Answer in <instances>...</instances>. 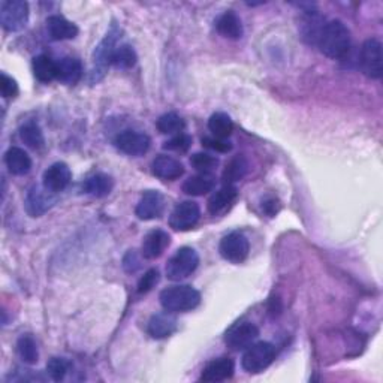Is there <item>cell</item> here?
<instances>
[{"label": "cell", "instance_id": "cell-1", "mask_svg": "<svg viewBox=\"0 0 383 383\" xmlns=\"http://www.w3.org/2000/svg\"><path fill=\"white\" fill-rule=\"evenodd\" d=\"M317 47L329 59L338 60L346 57L350 50V32L347 26L340 20L328 22L320 32Z\"/></svg>", "mask_w": 383, "mask_h": 383}, {"label": "cell", "instance_id": "cell-2", "mask_svg": "<svg viewBox=\"0 0 383 383\" xmlns=\"http://www.w3.org/2000/svg\"><path fill=\"white\" fill-rule=\"evenodd\" d=\"M160 304L170 313H186L201 303V294L189 285H175L160 292Z\"/></svg>", "mask_w": 383, "mask_h": 383}, {"label": "cell", "instance_id": "cell-3", "mask_svg": "<svg viewBox=\"0 0 383 383\" xmlns=\"http://www.w3.org/2000/svg\"><path fill=\"white\" fill-rule=\"evenodd\" d=\"M121 30L112 24L107 36L100 40V44L96 47L93 53V70H91V82H98L105 75L107 68L111 65V57L114 51L119 47V40Z\"/></svg>", "mask_w": 383, "mask_h": 383}, {"label": "cell", "instance_id": "cell-4", "mask_svg": "<svg viewBox=\"0 0 383 383\" xmlns=\"http://www.w3.org/2000/svg\"><path fill=\"white\" fill-rule=\"evenodd\" d=\"M200 265V256L192 247H181L167 264V277L172 282H180L195 273Z\"/></svg>", "mask_w": 383, "mask_h": 383}, {"label": "cell", "instance_id": "cell-5", "mask_svg": "<svg viewBox=\"0 0 383 383\" xmlns=\"http://www.w3.org/2000/svg\"><path fill=\"white\" fill-rule=\"evenodd\" d=\"M276 359V347L268 341H260L248 346L244 352L241 366L247 373H261L270 367Z\"/></svg>", "mask_w": 383, "mask_h": 383}, {"label": "cell", "instance_id": "cell-6", "mask_svg": "<svg viewBox=\"0 0 383 383\" xmlns=\"http://www.w3.org/2000/svg\"><path fill=\"white\" fill-rule=\"evenodd\" d=\"M29 5L23 0H5L0 5V23L6 32H20L29 23Z\"/></svg>", "mask_w": 383, "mask_h": 383}, {"label": "cell", "instance_id": "cell-7", "mask_svg": "<svg viewBox=\"0 0 383 383\" xmlns=\"http://www.w3.org/2000/svg\"><path fill=\"white\" fill-rule=\"evenodd\" d=\"M359 68L364 75L373 80L382 78L383 74V57H382V44L376 38L367 39L361 47L359 53Z\"/></svg>", "mask_w": 383, "mask_h": 383}, {"label": "cell", "instance_id": "cell-8", "mask_svg": "<svg viewBox=\"0 0 383 383\" xmlns=\"http://www.w3.org/2000/svg\"><path fill=\"white\" fill-rule=\"evenodd\" d=\"M248 252H250V244H248L247 236L243 232H231L222 238L219 246V253L225 261L232 264H241L247 260Z\"/></svg>", "mask_w": 383, "mask_h": 383}, {"label": "cell", "instance_id": "cell-9", "mask_svg": "<svg viewBox=\"0 0 383 383\" xmlns=\"http://www.w3.org/2000/svg\"><path fill=\"white\" fill-rule=\"evenodd\" d=\"M114 144H116V147L121 153L128 154V156L138 158L149 151L151 140L144 132L123 130L116 137V140H114Z\"/></svg>", "mask_w": 383, "mask_h": 383}, {"label": "cell", "instance_id": "cell-10", "mask_svg": "<svg viewBox=\"0 0 383 383\" xmlns=\"http://www.w3.org/2000/svg\"><path fill=\"white\" fill-rule=\"evenodd\" d=\"M201 217L200 205L193 201H184L179 205H175L170 216V226L174 231H189L196 226Z\"/></svg>", "mask_w": 383, "mask_h": 383}, {"label": "cell", "instance_id": "cell-11", "mask_svg": "<svg viewBox=\"0 0 383 383\" xmlns=\"http://www.w3.org/2000/svg\"><path fill=\"white\" fill-rule=\"evenodd\" d=\"M260 329L252 322H236L225 334V343L232 350H243L255 343Z\"/></svg>", "mask_w": 383, "mask_h": 383}, {"label": "cell", "instance_id": "cell-12", "mask_svg": "<svg viewBox=\"0 0 383 383\" xmlns=\"http://www.w3.org/2000/svg\"><path fill=\"white\" fill-rule=\"evenodd\" d=\"M165 210V200L160 192L158 190H147L141 196V200L137 204L135 214L141 220H153L159 219Z\"/></svg>", "mask_w": 383, "mask_h": 383}, {"label": "cell", "instance_id": "cell-13", "mask_svg": "<svg viewBox=\"0 0 383 383\" xmlns=\"http://www.w3.org/2000/svg\"><path fill=\"white\" fill-rule=\"evenodd\" d=\"M72 180L70 168L65 162H56L44 172L43 186L53 193L63 192Z\"/></svg>", "mask_w": 383, "mask_h": 383}, {"label": "cell", "instance_id": "cell-14", "mask_svg": "<svg viewBox=\"0 0 383 383\" xmlns=\"http://www.w3.org/2000/svg\"><path fill=\"white\" fill-rule=\"evenodd\" d=\"M53 195L54 193L47 190L44 186L43 188L35 186V188L30 189L24 202L27 214L32 217H40L43 214H45L56 202V198Z\"/></svg>", "mask_w": 383, "mask_h": 383}, {"label": "cell", "instance_id": "cell-15", "mask_svg": "<svg viewBox=\"0 0 383 383\" xmlns=\"http://www.w3.org/2000/svg\"><path fill=\"white\" fill-rule=\"evenodd\" d=\"M235 371L234 361L231 358H217L210 361L202 370L201 380L209 383H217L231 379Z\"/></svg>", "mask_w": 383, "mask_h": 383}, {"label": "cell", "instance_id": "cell-16", "mask_svg": "<svg viewBox=\"0 0 383 383\" xmlns=\"http://www.w3.org/2000/svg\"><path fill=\"white\" fill-rule=\"evenodd\" d=\"M171 244V236L168 232L162 230L150 231L146 236H144L141 253L146 260H156V257L162 256V253L167 250V247Z\"/></svg>", "mask_w": 383, "mask_h": 383}, {"label": "cell", "instance_id": "cell-17", "mask_svg": "<svg viewBox=\"0 0 383 383\" xmlns=\"http://www.w3.org/2000/svg\"><path fill=\"white\" fill-rule=\"evenodd\" d=\"M151 172L160 180L174 181L184 174V167L180 160L162 154L151 162Z\"/></svg>", "mask_w": 383, "mask_h": 383}, {"label": "cell", "instance_id": "cell-18", "mask_svg": "<svg viewBox=\"0 0 383 383\" xmlns=\"http://www.w3.org/2000/svg\"><path fill=\"white\" fill-rule=\"evenodd\" d=\"M238 198V190L234 184H225L220 190H217L211 195L209 200V211L213 216L225 214L231 209L232 204Z\"/></svg>", "mask_w": 383, "mask_h": 383}, {"label": "cell", "instance_id": "cell-19", "mask_svg": "<svg viewBox=\"0 0 383 383\" xmlns=\"http://www.w3.org/2000/svg\"><path fill=\"white\" fill-rule=\"evenodd\" d=\"M147 331L149 334L156 340L168 338L175 333V331H177V319H175L172 315H170L168 312L153 315L151 319L149 320Z\"/></svg>", "mask_w": 383, "mask_h": 383}, {"label": "cell", "instance_id": "cell-20", "mask_svg": "<svg viewBox=\"0 0 383 383\" xmlns=\"http://www.w3.org/2000/svg\"><path fill=\"white\" fill-rule=\"evenodd\" d=\"M47 30L53 40L74 39L78 35V27L61 15H51L47 18Z\"/></svg>", "mask_w": 383, "mask_h": 383}, {"label": "cell", "instance_id": "cell-21", "mask_svg": "<svg viewBox=\"0 0 383 383\" xmlns=\"http://www.w3.org/2000/svg\"><path fill=\"white\" fill-rule=\"evenodd\" d=\"M82 77V65L75 57H63L57 61V78L60 82L74 86Z\"/></svg>", "mask_w": 383, "mask_h": 383}, {"label": "cell", "instance_id": "cell-22", "mask_svg": "<svg viewBox=\"0 0 383 383\" xmlns=\"http://www.w3.org/2000/svg\"><path fill=\"white\" fill-rule=\"evenodd\" d=\"M114 189V180L108 174L98 172L89 177L84 184H82V190L87 195L95 196V198H105Z\"/></svg>", "mask_w": 383, "mask_h": 383}, {"label": "cell", "instance_id": "cell-23", "mask_svg": "<svg viewBox=\"0 0 383 383\" xmlns=\"http://www.w3.org/2000/svg\"><path fill=\"white\" fill-rule=\"evenodd\" d=\"M5 163L14 175H26L32 170V159L20 147H11L5 154Z\"/></svg>", "mask_w": 383, "mask_h": 383}, {"label": "cell", "instance_id": "cell-24", "mask_svg": "<svg viewBox=\"0 0 383 383\" xmlns=\"http://www.w3.org/2000/svg\"><path fill=\"white\" fill-rule=\"evenodd\" d=\"M216 30L227 39H240L243 36L241 20L232 11H226L217 18Z\"/></svg>", "mask_w": 383, "mask_h": 383}, {"label": "cell", "instance_id": "cell-25", "mask_svg": "<svg viewBox=\"0 0 383 383\" xmlns=\"http://www.w3.org/2000/svg\"><path fill=\"white\" fill-rule=\"evenodd\" d=\"M216 186V179L211 174H198L188 179L183 184V192L190 196H202L211 192Z\"/></svg>", "mask_w": 383, "mask_h": 383}, {"label": "cell", "instance_id": "cell-26", "mask_svg": "<svg viewBox=\"0 0 383 383\" xmlns=\"http://www.w3.org/2000/svg\"><path fill=\"white\" fill-rule=\"evenodd\" d=\"M33 74L40 82H51L57 78V63L48 56H38L33 59Z\"/></svg>", "mask_w": 383, "mask_h": 383}, {"label": "cell", "instance_id": "cell-27", "mask_svg": "<svg viewBox=\"0 0 383 383\" xmlns=\"http://www.w3.org/2000/svg\"><path fill=\"white\" fill-rule=\"evenodd\" d=\"M209 129L213 133V137L226 140L232 135L234 121L225 112H214L209 120Z\"/></svg>", "mask_w": 383, "mask_h": 383}, {"label": "cell", "instance_id": "cell-28", "mask_svg": "<svg viewBox=\"0 0 383 383\" xmlns=\"http://www.w3.org/2000/svg\"><path fill=\"white\" fill-rule=\"evenodd\" d=\"M17 354L26 364H36L39 359V350L36 340L30 334H23L17 341Z\"/></svg>", "mask_w": 383, "mask_h": 383}, {"label": "cell", "instance_id": "cell-29", "mask_svg": "<svg viewBox=\"0 0 383 383\" xmlns=\"http://www.w3.org/2000/svg\"><path fill=\"white\" fill-rule=\"evenodd\" d=\"M20 138H22V141L26 144L27 147L33 149V150L43 149L44 142H45L44 133L38 126V123H35V121H29L20 128Z\"/></svg>", "mask_w": 383, "mask_h": 383}, {"label": "cell", "instance_id": "cell-30", "mask_svg": "<svg viewBox=\"0 0 383 383\" xmlns=\"http://www.w3.org/2000/svg\"><path fill=\"white\" fill-rule=\"evenodd\" d=\"M137 53L129 44H121L114 51L111 65L117 69H130L137 63Z\"/></svg>", "mask_w": 383, "mask_h": 383}, {"label": "cell", "instance_id": "cell-31", "mask_svg": "<svg viewBox=\"0 0 383 383\" xmlns=\"http://www.w3.org/2000/svg\"><path fill=\"white\" fill-rule=\"evenodd\" d=\"M156 126H158V130L163 133V135H179V133L184 130L186 123L179 114L167 112L159 117Z\"/></svg>", "mask_w": 383, "mask_h": 383}, {"label": "cell", "instance_id": "cell-32", "mask_svg": "<svg viewBox=\"0 0 383 383\" xmlns=\"http://www.w3.org/2000/svg\"><path fill=\"white\" fill-rule=\"evenodd\" d=\"M247 170H248V165L243 156L234 158L230 163L226 165V168L223 171L225 184H234L235 181H240L247 174Z\"/></svg>", "mask_w": 383, "mask_h": 383}, {"label": "cell", "instance_id": "cell-33", "mask_svg": "<svg viewBox=\"0 0 383 383\" xmlns=\"http://www.w3.org/2000/svg\"><path fill=\"white\" fill-rule=\"evenodd\" d=\"M190 163L196 171H200V174H211V171L219 165V159L209 153H195L190 158Z\"/></svg>", "mask_w": 383, "mask_h": 383}, {"label": "cell", "instance_id": "cell-34", "mask_svg": "<svg viewBox=\"0 0 383 383\" xmlns=\"http://www.w3.org/2000/svg\"><path fill=\"white\" fill-rule=\"evenodd\" d=\"M69 368H70V362L65 358H51L47 364V373L50 375V377L56 382L63 380L65 376L68 375Z\"/></svg>", "mask_w": 383, "mask_h": 383}, {"label": "cell", "instance_id": "cell-35", "mask_svg": "<svg viewBox=\"0 0 383 383\" xmlns=\"http://www.w3.org/2000/svg\"><path fill=\"white\" fill-rule=\"evenodd\" d=\"M192 147V137L188 133H179V135L172 137L170 141L163 144L165 150L175 151V153H186Z\"/></svg>", "mask_w": 383, "mask_h": 383}, {"label": "cell", "instance_id": "cell-36", "mask_svg": "<svg viewBox=\"0 0 383 383\" xmlns=\"http://www.w3.org/2000/svg\"><path fill=\"white\" fill-rule=\"evenodd\" d=\"M159 278H160L159 271L156 270V268H151V270H149L146 274H144L140 278V282H138V294H141V295L149 294L151 291V289L159 283Z\"/></svg>", "mask_w": 383, "mask_h": 383}, {"label": "cell", "instance_id": "cell-37", "mask_svg": "<svg viewBox=\"0 0 383 383\" xmlns=\"http://www.w3.org/2000/svg\"><path fill=\"white\" fill-rule=\"evenodd\" d=\"M202 146L213 150V151H217V153H230L232 150V144L230 141L222 140V138H216V137H204Z\"/></svg>", "mask_w": 383, "mask_h": 383}, {"label": "cell", "instance_id": "cell-38", "mask_svg": "<svg viewBox=\"0 0 383 383\" xmlns=\"http://www.w3.org/2000/svg\"><path fill=\"white\" fill-rule=\"evenodd\" d=\"M0 90H2V96L5 99H14L18 95V84L13 77H8L2 74L0 77Z\"/></svg>", "mask_w": 383, "mask_h": 383}, {"label": "cell", "instance_id": "cell-39", "mask_svg": "<svg viewBox=\"0 0 383 383\" xmlns=\"http://www.w3.org/2000/svg\"><path fill=\"white\" fill-rule=\"evenodd\" d=\"M123 268L126 270V273H135L141 268V260L137 253V250H129L126 256L123 257Z\"/></svg>", "mask_w": 383, "mask_h": 383}, {"label": "cell", "instance_id": "cell-40", "mask_svg": "<svg viewBox=\"0 0 383 383\" xmlns=\"http://www.w3.org/2000/svg\"><path fill=\"white\" fill-rule=\"evenodd\" d=\"M280 209H282V204L276 198V196H266V198L262 201V211L266 216L274 217L278 211H280Z\"/></svg>", "mask_w": 383, "mask_h": 383}, {"label": "cell", "instance_id": "cell-41", "mask_svg": "<svg viewBox=\"0 0 383 383\" xmlns=\"http://www.w3.org/2000/svg\"><path fill=\"white\" fill-rule=\"evenodd\" d=\"M268 312H270L271 316H278L282 313V303L278 298H271L270 299V307H268Z\"/></svg>", "mask_w": 383, "mask_h": 383}]
</instances>
